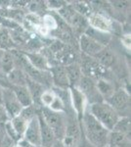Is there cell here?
Segmentation results:
<instances>
[{
  "label": "cell",
  "instance_id": "obj_14",
  "mask_svg": "<svg viewBox=\"0 0 131 147\" xmlns=\"http://www.w3.org/2000/svg\"><path fill=\"white\" fill-rule=\"evenodd\" d=\"M24 53L27 57L28 63L33 68L39 71H49V64L43 54H41L40 52H24Z\"/></svg>",
  "mask_w": 131,
  "mask_h": 147
},
{
  "label": "cell",
  "instance_id": "obj_22",
  "mask_svg": "<svg viewBox=\"0 0 131 147\" xmlns=\"http://www.w3.org/2000/svg\"><path fill=\"white\" fill-rule=\"evenodd\" d=\"M14 68H15V62H14V59L11 54V51L4 50L1 58H0V70L7 75V74L9 72H11Z\"/></svg>",
  "mask_w": 131,
  "mask_h": 147
},
{
  "label": "cell",
  "instance_id": "obj_18",
  "mask_svg": "<svg viewBox=\"0 0 131 147\" xmlns=\"http://www.w3.org/2000/svg\"><path fill=\"white\" fill-rule=\"evenodd\" d=\"M107 147H130V136L116 131H110Z\"/></svg>",
  "mask_w": 131,
  "mask_h": 147
},
{
  "label": "cell",
  "instance_id": "obj_9",
  "mask_svg": "<svg viewBox=\"0 0 131 147\" xmlns=\"http://www.w3.org/2000/svg\"><path fill=\"white\" fill-rule=\"evenodd\" d=\"M23 140L25 142H27L28 145L32 147L41 146L39 122H38V117H37V115L28 124L26 131L23 136Z\"/></svg>",
  "mask_w": 131,
  "mask_h": 147
},
{
  "label": "cell",
  "instance_id": "obj_25",
  "mask_svg": "<svg viewBox=\"0 0 131 147\" xmlns=\"http://www.w3.org/2000/svg\"><path fill=\"white\" fill-rule=\"evenodd\" d=\"M112 5L116 9L118 13H127L130 8V2L128 1H114L112 2Z\"/></svg>",
  "mask_w": 131,
  "mask_h": 147
},
{
  "label": "cell",
  "instance_id": "obj_28",
  "mask_svg": "<svg viewBox=\"0 0 131 147\" xmlns=\"http://www.w3.org/2000/svg\"><path fill=\"white\" fill-rule=\"evenodd\" d=\"M77 147H94V146H92L89 142L86 141V139H85L84 137L81 136V139H80V142H79V144H78Z\"/></svg>",
  "mask_w": 131,
  "mask_h": 147
},
{
  "label": "cell",
  "instance_id": "obj_4",
  "mask_svg": "<svg viewBox=\"0 0 131 147\" xmlns=\"http://www.w3.org/2000/svg\"><path fill=\"white\" fill-rule=\"evenodd\" d=\"M105 102L109 104L120 117H129L130 115V94L124 88L118 87L110 98Z\"/></svg>",
  "mask_w": 131,
  "mask_h": 147
},
{
  "label": "cell",
  "instance_id": "obj_31",
  "mask_svg": "<svg viewBox=\"0 0 131 147\" xmlns=\"http://www.w3.org/2000/svg\"><path fill=\"white\" fill-rule=\"evenodd\" d=\"M2 90H3V88L0 86V103H1V100H2Z\"/></svg>",
  "mask_w": 131,
  "mask_h": 147
},
{
  "label": "cell",
  "instance_id": "obj_10",
  "mask_svg": "<svg viewBox=\"0 0 131 147\" xmlns=\"http://www.w3.org/2000/svg\"><path fill=\"white\" fill-rule=\"evenodd\" d=\"M50 75H51L52 84H53L54 88L63 89V90H69L70 89V84H69V80L67 77L65 66L57 64L49 69Z\"/></svg>",
  "mask_w": 131,
  "mask_h": 147
},
{
  "label": "cell",
  "instance_id": "obj_2",
  "mask_svg": "<svg viewBox=\"0 0 131 147\" xmlns=\"http://www.w3.org/2000/svg\"><path fill=\"white\" fill-rule=\"evenodd\" d=\"M87 109L93 117L110 131L113 130L115 125L120 119L118 114L105 101L88 105Z\"/></svg>",
  "mask_w": 131,
  "mask_h": 147
},
{
  "label": "cell",
  "instance_id": "obj_19",
  "mask_svg": "<svg viewBox=\"0 0 131 147\" xmlns=\"http://www.w3.org/2000/svg\"><path fill=\"white\" fill-rule=\"evenodd\" d=\"M11 89L15 93V95L20 102V104L23 106V108L28 107L32 105V99L30 94V91L27 88V86H11Z\"/></svg>",
  "mask_w": 131,
  "mask_h": 147
},
{
  "label": "cell",
  "instance_id": "obj_3",
  "mask_svg": "<svg viewBox=\"0 0 131 147\" xmlns=\"http://www.w3.org/2000/svg\"><path fill=\"white\" fill-rule=\"evenodd\" d=\"M38 112L45 123L52 129L57 140H63L65 138L67 129V119L65 113H57L45 107L38 109Z\"/></svg>",
  "mask_w": 131,
  "mask_h": 147
},
{
  "label": "cell",
  "instance_id": "obj_29",
  "mask_svg": "<svg viewBox=\"0 0 131 147\" xmlns=\"http://www.w3.org/2000/svg\"><path fill=\"white\" fill-rule=\"evenodd\" d=\"M51 147H67L66 144L64 143L63 140H55V142L53 143V145H52Z\"/></svg>",
  "mask_w": 131,
  "mask_h": 147
},
{
  "label": "cell",
  "instance_id": "obj_16",
  "mask_svg": "<svg viewBox=\"0 0 131 147\" xmlns=\"http://www.w3.org/2000/svg\"><path fill=\"white\" fill-rule=\"evenodd\" d=\"M96 85L100 95L102 96L104 101H106L107 99L113 95V93L118 88L115 82H112V80H96Z\"/></svg>",
  "mask_w": 131,
  "mask_h": 147
},
{
  "label": "cell",
  "instance_id": "obj_27",
  "mask_svg": "<svg viewBox=\"0 0 131 147\" xmlns=\"http://www.w3.org/2000/svg\"><path fill=\"white\" fill-rule=\"evenodd\" d=\"M0 86L2 88H11V85L7 80V75L0 70Z\"/></svg>",
  "mask_w": 131,
  "mask_h": 147
},
{
  "label": "cell",
  "instance_id": "obj_30",
  "mask_svg": "<svg viewBox=\"0 0 131 147\" xmlns=\"http://www.w3.org/2000/svg\"><path fill=\"white\" fill-rule=\"evenodd\" d=\"M14 147H30V145H28L27 142H25V141H24L23 139H22V140L19 142V143H17Z\"/></svg>",
  "mask_w": 131,
  "mask_h": 147
},
{
  "label": "cell",
  "instance_id": "obj_8",
  "mask_svg": "<svg viewBox=\"0 0 131 147\" xmlns=\"http://www.w3.org/2000/svg\"><path fill=\"white\" fill-rule=\"evenodd\" d=\"M69 93H70V100L71 105L73 107L75 113L77 114L78 120H81L83 114L85 113L86 109L88 107L87 100L83 93L77 87H70L69 89Z\"/></svg>",
  "mask_w": 131,
  "mask_h": 147
},
{
  "label": "cell",
  "instance_id": "obj_5",
  "mask_svg": "<svg viewBox=\"0 0 131 147\" xmlns=\"http://www.w3.org/2000/svg\"><path fill=\"white\" fill-rule=\"evenodd\" d=\"M77 88L79 89L83 93V95L85 96L88 105L104 101L102 96L100 95L98 89H97L96 80L83 76L81 78V80H80L79 84L77 85Z\"/></svg>",
  "mask_w": 131,
  "mask_h": 147
},
{
  "label": "cell",
  "instance_id": "obj_12",
  "mask_svg": "<svg viewBox=\"0 0 131 147\" xmlns=\"http://www.w3.org/2000/svg\"><path fill=\"white\" fill-rule=\"evenodd\" d=\"M95 60L98 62L100 65H102L108 70H111L116 65L118 58L116 56V53L113 50H111L108 47H105L101 51L94 57Z\"/></svg>",
  "mask_w": 131,
  "mask_h": 147
},
{
  "label": "cell",
  "instance_id": "obj_1",
  "mask_svg": "<svg viewBox=\"0 0 131 147\" xmlns=\"http://www.w3.org/2000/svg\"><path fill=\"white\" fill-rule=\"evenodd\" d=\"M80 122L82 136L94 147H107L110 130L103 127L86 109Z\"/></svg>",
  "mask_w": 131,
  "mask_h": 147
},
{
  "label": "cell",
  "instance_id": "obj_23",
  "mask_svg": "<svg viewBox=\"0 0 131 147\" xmlns=\"http://www.w3.org/2000/svg\"><path fill=\"white\" fill-rule=\"evenodd\" d=\"M112 131H116L120 134L130 136V118L129 117H120Z\"/></svg>",
  "mask_w": 131,
  "mask_h": 147
},
{
  "label": "cell",
  "instance_id": "obj_26",
  "mask_svg": "<svg viewBox=\"0 0 131 147\" xmlns=\"http://www.w3.org/2000/svg\"><path fill=\"white\" fill-rule=\"evenodd\" d=\"M8 121H10V118H9L6 110L4 109L3 105L0 103V125H4Z\"/></svg>",
  "mask_w": 131,
  "mask_h": 147
},
{
  "label": "cell",
  "instance_id": "obj_21",
  "mask_svg": "<svg viewBox=\"0 0 131 147\" xmlns=\"http://www.w3.org/2000/svg\"><path fill=\"white\" fill-rule=\"evenodd\" d=\"M30 121L28 120L26 117H24L22 114H19L17 117L10 120V123H11L12 127H13V129H15V131L18 134V136L22 139H23L24 134H25V131H26V129H27V127H28V124Z\"/></svg>",
  "mask_w": 131,
  "mask_h": 147
},
{
  "label": "cell",
  "instance_id": "obj_15",
  "mask_svg": "<svg viewBox=\"0 0 131 147\" xmlns=\"http://www.w3.org/2000/svg\"><path fill=\"white\" fill-rule=\"evenodd\" d=\"M67 77L69 80L70 87H77L80 80L83 77L81 68L79 66V63H73L70 65L65 66Z\"/></svg>",
  "mask_w": 131,
  "mask_h": 147
},
{
  "label": "cell",
  "instance_id": "obj_13",
  "mask_svg": "<svg viewBox=\"0 0 131 147\" xmlns=\"http://www.w3.org/2000/svg\"><path fill=\"white\" fill-rule=\"evenodd\" d=\"M37 117L39 122V129H40V139H41V146L43 147H51L56 140L52 129L48 127V125L45 123V121L42 119L41 115L37 111Z\"/></svg>",
  "mask_w": 131,
  "mask_h": 147
},
{
  "label": "cell",
  "instance_id": "obj_24",
  "mask_svg": "<svg viewBox=\"0 0 131 147\" xmlns=\"http://www.w3.org/2000/svg\"><path fill=\"white\" fill-rule=\"evenodd\" d=\"M55 97H56V93L52 88L50 89H45L42 93L41 97H40V103H41V107L48 108L52 104V102L54 101Z\"/></svg>",
  "mask_w": 131,
  "mask_h": 147
},
{
  "label": "cell",
  "instance_id": "obj_7",
  "mask_svg": "<svg viewBox=\"0 0 131 147\" xmlns=\"http://www.w3.org/2000/svg\"><path fill=\"white\" fill-rule=\"evenodd\" d=\"M87 22L89 27L100 32L111 34V32L114 30V25L111 19L100 12H92L87 17Z\"/></svg>",
  "mask_w": 131,
  "mask_h": 147
},
{
  "label": "cell",
  "instance_id": "obj_20",
  "mask_svg": "<svg viewBox=\"0 0 131 147\" xmlns=\"http://www.w3.org/2000/svg\"><path fill=\"white\" fill-rule=\"evenodd\" d=\"M84 34H86L94 40H96L98 43H100L101 45H103L104 47H107V45L110 43V41H111V39H112L111 34L94 30V28H92L91 27H89L87 28L86 32H84Z\"/></svg>",
  "mask_w": 131,
  "mask_h": 147
},
{
  "label": "cell",
  "instance_id": "obj_17",
  "mask_svg": "<svg viewBox=\"0 0 131 147\" xmlns=\"http://www.w3.org/2000/svg\"><path fill=\"white\" fill-rule=\"evenodd\" d=\"M7 80L11 86H25L27 82V75L22 69L15 67L7 74Z\"/></svg>",
  "mask_w": 131,
  "mask_h": 147
},
{
  "label": "cell",
  "instance_id": "obj_6",
  "mask_svg": "<svg viewBox=\"0 0 131 147\" xmlns=\"http://www.w3.org/2000/svg\"><path fill=\"white\" fill-rule=\"evenodd\" d=\"M1 104L6 110L10 120L17 117L23 109V106L18 101L15 93H14L11 88H3V90H2Z\"/></svg>",
  "mask_w": 131,
  "mask_h": 147
},
{
  "label": "cell",
  "instance_id": "obj_11",
  "mask_svg": "<svg viewBox=\"0 0 131 147\" xmlns=\"http://www.w3.org/2000/svg\"><path fill=\"white\" fill-rule=\"evenodd\" d=\"M77 43H78V49H79L80 53L83 54V55L93 57V58L102 49L105 48L103 45H101L96 40H94L86 34L80 35L79 38L77 39Z\"/></svg>",
  "mask_w": 131,
  "mask_h": 147
}]
</instances>
